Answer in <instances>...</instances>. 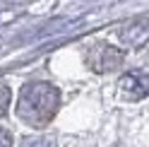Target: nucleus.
Segmentation results:
<instances>
[{"label":"nucleus","mask_w":149,"mask_h":147,"mask_svg":"<svg viewBox=\"0 0 149 147\" xmlns=\"http://www.w3.org/2000/svg\"><path fill=\"white\" fill-rule=\"evenodd\" d=\"M0 147H12V135L5 128H0Z\"/></svg>","instance_id":"423d86ee"},{"label":"nucleus","mask_w":149,"mask_h":147,"mask_svg":"<svg viewBox=\"0 0 149 147\" xmlns=\"http://www.w3.org/2000/svg\"><path fill=\"white\" fill-rule=\"evenodd\" d=\"M19 147H55V140L48 135H41V137H26V140Z\"/></svg>","instance_id":"20e7f679"},{"label":"nucleus","mask_w":149,"mask_h":147,"mask_svg":"<svg viewBox=\"0 0 149 147\" xmlns=\"http://www.w3.org/2000/svg\"><path fill=\"white\" fill-rule=\"evenodd\" d=\"M120 60H123V53H120L118 48H113V46H108V43L96 46L94 53H91V68L99 70V72H106V70L118 68Z\"/></svg>","instance_id":"7ed1b4c3"},{"label":"nucleus","mask_w":149,"mask_h":147,"mask_svg":"<svg viewBox=\"0 0 149 147\" xmlns=\"http://www.w3.org/2000/svg\"><path fill=\"white\" fill-rule=\"evenodd\" d=\"M120 92L127 102H139L149 94V72L144 70H130L120 77Z\"/></svg>","instance_id":"f03ea898"},{"label":"nucleus","mask_w":149,"mask_h":147,"mask_svg":"<svg viewBox=\"0 0 149 147\" xmlns=\"http://www.w3.org/2000/svg\"><path fill=\"white\" fill-rule=\"evenodd\" d=\"M10 102H12V92H10V87H7L5 82H0V116L7 113Z\"/></svg>","instance_id":"39448f33"},{"label":"nucleus","mask_w":149,"mask_h":147,"mask_svg":"<svg viewBox=\"0 0 149 147\" xmlns=\"http://www.w3.org/2000/svg\"><path fill=\"white\" fill-rule=\"evenodd\" d=\"M60 108V92L51 82H29L24 85L17 99V118L26 125H48Z\"/></svg>","instance_id":"f257e3e1"}]
</instances>
